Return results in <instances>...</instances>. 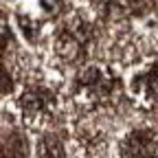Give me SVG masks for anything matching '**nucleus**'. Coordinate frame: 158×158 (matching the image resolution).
Listing matches in <instances>:
<instances>
[{"instance_id":"nucleus-1","label":"nucleus","mask_w":158,"mask_h":158,"mask_svg":"<svg viewBox=\"0 0 158 158\" xmlns=\"http://www.w3.org/2000/svg\"><path fill=\"white\" fill-rule=\"evenodd\" d=\"M121 149L125 158H158V134L147 130L132 132L123 141Z\"/></svg>"},{"instance_id":"nucleus-2","label":"nucleus","mask_w":158,"mask_h":158,"mask_svg":"<svg viewBox=\"0 0 158 158\" xmlns=\"http://www.w3.org/2000/svg\"><path fill=\"white\" fill-rule=\"evenodd\" d=\"M88 40V27L86 24H75L68 27L66 31H62L57 35V53L64 59H77L81 55V48Z\"/></svg>"},{"instance_id":"nucleus-3","label":"nucleus","mask_w":158,"mask_h":158,"mask_svg":"<svg viewBox=\"0 0 158 158\" xmlns=\"http://www.w3.org/2000/svg\"><path fill=\"white\" fill-rule=\"evenodd\" d=\"M20 106H22V112L27 118H37L44 116L46 112H51L53 108V94L46 88H31L22 94L20 99Z\"/></svg>"},{"instance_id":"nucleus-4","label":"nucleus","mask_w":158,"mask_h":158,"mask_svg":"<svg viewBox=\"0 0 158 158\" xmlns=\"http://www.w3.org/2000/svg\"><path fill=\"white\" fill-rule=\"evenodd\" d=\"M79 88L92 99H106L114 90V79H106L103 70L99 68H88L81 77H79Z\"/></svg>"},{"instance_id":"nucleus-5","label":"nucleus","mask_w":158,"mask_h":158,"mask_svg":"<svg viewBox=\"0 0 158 158\" xmlns=\"http://www.w3.org/2000/svg\"><path fill=\"white\" fill-rule=\"evenodd\" d=\"M132 90H134L136 97H141L145 103L158 106V70H152V73H145L141 77H136L134 84H132Z\"/></svg>"},{"instance_id":"nucleus-6","label":"nucleus","mask_w":158,"mask_h":158,"mask_svg":"<svg viewBox=\"0 0 158 158\" xmlns=\"http://www.w3.org/2000/svg\"><path fill=\"white\" fill-rule=\"evenodd\" d=\"M29 145L20 132H7L0 136V156L2 158H27Z\"/></svg>"},{"instance_id":"nucleus-7","label":"nucleus","mask_w":158,"mask_h":158,"mask_svg":"<svg viewBox=\"0 0 158 158\" xmlns=\"http://www.w3.org/2000/svg\"><path fill=\"white\" fill-rule=\"evenodd\" d=\"M37 158H64V145L57 136L46 134L37 143Z\"/></svg>"},{"instance_id":"nucleus-8","label":"nucleus","mask_w":158,"mask_h":158,"mask_svg":"<svg viewBox=\"0 0 158 158\" xmlns=\"http://www.w3.org/2000/svg\"><path fill=\"white\" fill-rule=\"evenodd\" d=\"M9 42H11V33H9L7 24H5V20H2V15H0V57H2V53L7 51Z\"/></svg>"},{"instance_id":"nucleus-9","label":"nucleus","mask_w":158,"mask_h":158,"mask_svg":"<svg viewBox=\"0 0 158 158\" xmlns=\"http://www.w3.org/2000/svg\"><path fill=\"white\" fill-rule=\"evenodd\" d=\"M20 24H22V31H24V35L31 40H37V27H35V22H31V20H27L24 15H20Z\"/></svg>"},{"instance_id":"nucleus-10","label":"nucleus","mask_w":158,"mask_h":158,"mask_svg":"<svg viewBox=\"0 0 158 158\" xmlns=\"http://www.w3.org/2000/svg\"><path fill=\"white\" fill-rule=\"evenodd\" d=\"M11 90H13V81H11L9 73L0 66V94H9Z\"/></svg>"}]
</instances>
